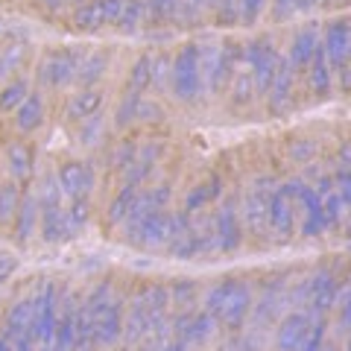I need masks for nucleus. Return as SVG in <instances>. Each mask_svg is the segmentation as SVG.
<instances>
[{
	"mask_svg": "<svg viewBox=\"0 0 351 351\" xmlns=\"http://www.w3.org/2000/svg\"><path fill=\"white\" fill-rule=\"evenodd\" d=\"M126 0H88V3L73 9V27L82 32H97L103 27L117 24Z\"/></svg>",
	"mask_w": 351,
	"mask_h": 351,
	"instance_id": "8",
	"label": "nucleus"
},
{
	"mask_svg": "<svg viewBox=\"0 0 351 351\" xmlns=\"http://www.w3.org/2000/svg\"><path fill=\"white\" fill-rule=\"evenodd\" d=\"M339 316H337V322H339V328H343L346 334H351V290H346V293H339Z\"/></svg>",
	"mask_w": 351,
	"mask_h": 351,
	"instance_id": "50",
	"label": "nucleus"
},
{
	"mask_svg": "<svg viewBox=\"0 0 351 351\" xmlns=\"http://www.w3.org/2000/svg\"><path fill=\"white\" fill-rule=\"evenodd\" d=\"M27 56V47L24 44H3V50H0V80H6V76H12L21 62Z\"/></svg>",
	"mask_w": 351,
	"mask_h": 351,
	"instance_id": "38",
	"label": "nucleus"
},
{
	"mask_svg": "<svg viewBox=\"0 0 351 351\" xmlns=\"http://www.w3.org/2000/svg\"><path fill=\"white\" fill-rule=\"evenodd\" d=\"M295 202L302 205V234L304 237H322L328 232V219H325V205L322 196L316 193L313 184L304 182V188L295 196Z\"/></svg>",
	"mask_w": 351,
	"mask_h": 351,
	"instance_id": "12",
	"label": "nucleus"
},
{
	"mask_svg": "<svg viewBox=\"0 0 351 351\" xmlns=\"http://www.w3.org/2000/svg\"><path fill=\"white\" fill-rule=\"evenodd\" d=\"M3 255H6V252H3V249H0V258H3Z\"/></svg>",
	"mask_w": 351,
	"mask_h": 351,
	"instance_id": "62",
	"label": "nucleus"
},
{
	"mask_svg": "<svg viewBox=\"0 0 351 351\" xmlns=\"http://www.w3.org/2000/svg\"><path fill=\"white\" fill-rule=\"evenodd\" d=\"M138 188L135 184H123L114 196H112V202H108V223L112 226H120L126 219V214L132 211V205H135V199H138Z\"/></svg>",
	"mask_w": 351,
	"mask_h": 351,
	"instance_id": "31",
	"label": "nucleus"
},
{
	"mask_svg": "<svg viewBox=\"0 0 351 351\" xmlns=\"http://www.w3.org/2000/svg\"><path fill=\"white\" fill-rule=\"evenodd\" d=\"M322 205H325V219H328V228H339L346 219L348 211V202L339 196V191H331L328 196H322Z\"/></svg>",
	"mask_w": 351,
	"mask_h": 351,
	"instance_id": "39",
	"label": "nucleus"
},
{
	"mask_svg": "<svg viewBox=\"0 0 351 351\" xmlns=\"http://www.w3.org/2000/svg\"><path fill=\"white\" fill-rule=\"evenodd\" d=\"M219 193H223V176H219V173H211L202 184H196V188L188 193V199H184V211H191V214L202 211V208H205V205H211Z\"/></svg>",
	"mask_w": 351,
	"mask_h": 351,
	"instance_id": "27",
	"label": "nucleus"
},
{
	"mask_svg": "<svg viewBox=\"0 0 351 351\" xmlns=\"http://www.w3.org/2000/svg\"><path fill=\"white\" fill-rule=\"evenodd\" d=\"M59 176V184H62V193L71 196V199H80V196H88L97 184V176L94 167L88 161H64L62 167L56 170Z\"/></svg>",
	"mask_w": 351,
	"mask_h": 351,
	"instance_id": "13",
	"label": "nucleus"
},
{
	"mask_svg": "<svg viewBox=\"0 0 351 351\" xmlns=\"http://www.w3.org/2000/svg\"><path fill=\"white\" fill-rule=\"evenodd\" d=\"M161 351H188V343H182V339H167V343H164V348Z\"/></svg>",
	"mask_w": 351,
	"mask_h": 351,
	"instance_id": "57",
	"label": "nucleus"
},
{
	"mask_svg": "<svg viewBox=\"0 0 351 351\" xmlns=\"http://www.w3.org/2000/svg\"><path fill=\"white\" fill-rule=\"evenodd\" d=\"M0 50H3V44H0Z\"/></svg>",
	"mask_w": 351,
	"mask_h": 351,
	"instance_id": "64",
	"label": "nucleus"
},
{
	"mask_svg": "<svg viewBox=\"0 0 351 351\" xmlns=\"http://www.w3.org/2000/svg\"><path fill=\"white\" fill-rule=\"evenodd\" d=\"M211 9H214L219 27L240 24V0H211Z\"/></svg>",
	"mask_w": 351,
	"mask_h": 351,
	"instance_id": "42",
	"label": "nucleus"
},
{
	"mask_svg": "<svg viewBox=\"0 0 351 351\" xmlns=\"http://www.w3.org/2000/svg\"><path fill=\"white\" fill-rule=\"evenodd\" d=\"M147 6V24L152 29L158 27H182V0H144Z\"/></svg>",
	"mask_w": 351,
	"mask_h": 351,
	"instance_id": "25",
	"label": "nucleus"
},
{
	"mask_svg": "<svg viewBox=\"0 0 351 351\" xmlns=\"http://www.w3.org/2000/svg\"><path fill=\"white\" fill-rule=\"evenodd\" d=\"M147 21V6H144V0H126L123 3V12H120V18H117V29L120 32H135L141 24Z\"/></svg>",
	"mask_w": 351,
	"mask_h": 351,
	"instance_id": "35",
	"label": "nucleus"
},
{
	"mask_svg": "<svg viewBox=\"0 0 351 351\" xmlns=\"http://www.w3.org/2000/svg\"><path fill=\"white\" fill-rule=\"evenodd\" d=\"M135 120H144V123H161V120H164V108H161V103H158V100H144V97H141Z\"/></svg>",
	"mask_w": 351,
	"mask_h": 351,
	"instance_id": "49",
	"label": "nucleus"
},
{
	"mask_svg": "<svg viewBox=\"0 0 351 351\" xmlns=\"http://www.w3.org/2000/svg\"><path fill=\"white\" fill-rule=\"evenodd\" d=\"M156 211V205H152V199H149V193H138V199H135V205H132V211L126 214V219L120 226H123V234H126V240H132L135 243V237H138V232H141V226H144V219Z\"/></svg>",
	"mask_w": 351,
	"mask_h": 351,
	"instance_id": "30",
	"label": "nucleus"
},
{
	"mask_svg": "<svg viewBox=\"0 0 351 351\" xmlns=\"http://www.w3.org/2000/svg\"><path fill=\"white\" fill-rule=\"evenodd\" d=\"M41 123H44V97L29 94L12 112V126L21 132V135H29V132H36Z\"/></svg>",
	"mask_w": 351,
	"mask_h": 351,
	"instance_id": "23",
	"label": "nucleus"
},
{
	"mask_svg": "<svg viewBox=\"0 0 351 351\" xmlns=\"http://www.w3.org/2000/svg\"><path fill=\"white\" fill-rule=\"evenodd\" d=\"M269 0H240V24L243 27H255L261 15L267 12Z\"/></svg>",
	"mask_w": 351,
	"mask_h": 351,
	"instance_id": "47",
	"label": "nucleus"
},
{
	"mask_svg": "<svg viewBox=\"0 0 351 351\" xmlns=\"http://www.w3.org/2000/svg\"><path fill=\"white\" fill-rule=\"evenodd\" d=\"M32 319H36V295H29V299H21V302H15L12 307H9V313H6V319H3V334L6 337L29 334Z\"/></svg>",
	"mask_w": 351,
	"mask_h": 351,
	"instance_id": "22",
	"label": "nucleus"
},
{
	"mask_svg": "<svg viewBox=\"0 0 351 351\" xmlns=\"http://www.w3.org/2000/svg\"><path fill=\"white\" fill-rule=\"evenodd\" d=\"M123 302L112 299L94 313V346H114L123 339Z\"/></svg>",
	"mask_w": 351,
	"mask_h": 351,
	"instance_id": "11",
	"label": "nucleus"
},
{
	"mask_svg": "<svg viewBox=\"0 0 351 351\" xmlns=\"http://www.w3.org/2000/svg\"><path fill=\"white\" fill-rule=\"evenodd\" d=\"M71 3H76V6H82V3H88V0H71Z\"/></svg>",
	"mask_w": 351,
	"mask_h": 351,
	"instance_id": "60",
	"label": "nucleus"
},
{
	"mask_svg": "<svg viewBox=\"0 0 351 351\" xmlns=\"http://www.w3.org/2000/svg\"><path fill=\"white\" fill-rule=\"evenodd\" d=\"M170 68H173V56H167V53L152 56V88H158V91L170 88Z\"/></svg>",
	"mask_w": 351,
	"mask_h": 351,
	"instance_id": "43",
	"label": "nucleus"
},
{
	"mask_svg": "<svg viewBox=\"0 0 351 351\" xmlns=\"http://www.w3.org/2000/svg\"><path fill=\"white\" fill-rule=\"evenodd\" d=\"M252 307H255V299H252V287L243 278L217 281L214 287L205 293V311L223 328H228V331H237V328L249 319Z\"/></svg>",
	"mask_w": 351,
	"mask_h": 351,
	"instance_id": "1",
	"label": "nucleus"
},
{
	"mask_svg": "<svg viewBox=\"0 0 351 351\" xmlns=\"http://www.w3.org/2000/svg\"><path fill=\"white\" fill-rule=\"evenodd\" d=\"M15 267H18V261H15L12 255H9V252H6V255L0 258V284H3L9 276H12V272H15Z\"/></svg>",
	"mask_w": 351,
	"mask_h": 351,
	"instance_id": "56",
	"label": "nucleus"
},
{
	"mask_svg": "<svg viewBox=\"0 0 351 351\" xmlns=\"http://www.w3.org/2000/svg\"><path fill=\"white\" fill-rule=\"evenodd\" d=\"M135 158H138V147L132 144V141H120V144L114 147V152H112V167L126 170Z\"/></svg>",
	"mask_w": 351,
	"mask_h": 351,
	"instance_id": "48",
	"label": "nucleus"
},
{
	"mask_svg": "<svg viewBox=\"0 0 351 351\" xmlns=\"http://www.w3.org/2000/svg\"><path fill=\"white\" fill-rule=\"evenodd\" d=\"M313 316L307 311H293L281 319L278 334H276V348L278 351H302L307 334H311Z\"/></svg>",
	"mask_w": 351,
	"mask_h": 351,
	"instance_id": "16",
	"label": "nucleus"
},
{
	"mask_svg": "<svg viewBox=\"0 0 351 351\" xmlns=\"http://www.w3.org/2000/svg\"><path fill=\"white\" fill-rule=\"evenodd\" d=\"M41 219V202H38V193L36 191H24L21 193V205H18V214H15V237L18 243H27V240L36 234V223Z\"/></svg>",
	"mask_w": 351,
	"mask_h": 351,
	"instance_id": "20",
	"label": "nucleus"
},
{
	"mask_svg": "<svg viewBox=\"0 0 351 351\" xmlns=\"http://www.w3.org/2000/svg\"><path fill=\"white\" fill-rule=\"evenodd\" d=\"M147 193H149L152 205H156V208H164V205L170 202V196H173V188H170L167 182H161V184H156V188H152V191H147Z\"/></svg>",
	"mask_w": 351,
	"mask_h": 351,
	"instance_id": "53",
	"label": "nucleus"
},
{
	"mask_svg": "<svg viewBox=\"0 0 351 351\" xmlns=\"http://www.w3.org/2000/svg\"><path fill=\"white\" fill-rule=\"evenodd\" d=\"M316 152H319V144L311 141V138H295V141H290V147H287V156H290L293 164H313Z\"/></svg>",
	"mask_w": 351,
	"mask_h": 351,
	"instance_id": "40",
	"label": "nucleus"
},
{
	"mask_svg": "<svg viewBox=\"0 0 351 351\" xmlns=\"http://www.w3.org/2000/svg\"><path fill=\"white\" fill-rule=\"evenodd\" d=\"M6 170L15 182L29 179L32 170H36V156H32V149L27 144H12L6 149Z\"/></svg>",
	"mask_w": 351,
	"mask_h": 351,
	"instance_id": "29",
	"label": "nucleus"
},
{
	"mask_svg": "<svg viewBox=\"0 0 351 351\" xmlns=\"http://www.w3.org/2000/svg\"><path fill=\"white\" fill-rule=\"evenodd\" d=\"M334 167H339V170H351V141H343V144H339Z\"/></svg>",
	"mask_w": 351,
	"mask_h": 351,
	"instance_id": "54",
	"label": "nucleus"
},
{
	"mask_svg": "<svg viewBox=\"0 0 351 351\" xmlns=\"http://www.w3.org/2000/svg\"><path fill=\"white\" fill-rule=\"evenodd\" d=\"M106 135V123H103V117L100 114H94V117H88L82 120V129H80V144L85 147H94V144H100Z\"/></svg>",
	"mask_w": 351,
	"mask_h": 351,
	"instance_id": "44",
	"label": "nucleus"
},
{
	"mask_svg": "<svg viewBox=\"0 0 351 351\" xmlns=\"http://www.w3.org/2000/svg\"><path fill=\"white\" fill-rule=\"evenodd\" d=\"M269 228L278 237H290L295 228V199L281 188H276L269 196Z\"/></svg>",
	"mask_w": 351,
	"mask_h": 351,
	"instance_id": "18",
	"label": "nucleus"
},
{
	"mask_svg": "<svg viewBox=\"0 0 351 351\" xmlns=\"http://www.w3.org/2000/svg\"><path fill=\"white\" fill-rule=\"evenodd\" d=\"M106 68H108V59L106 53H88L85 62L80 64V73H76V82H80L82 88H91L97 85L106 76Z\"/></svg>",
	"mask_w": 351,
	"mask_h": 351,
	"instance_id": "33",
	"label": "nucleus"
},
{
	"mask_svg": "<svg viewBox=\"0 0 351 351\" xmlns=\"http://www.w3.org/2000/svg\"><path fill=\"white\" fill-rule=\"evenodd\" d=\"M243 59H246V44L240 41H223L214 56V64L208 71V91L211 94H223L228 91L234 73L243 68Z\"/></svg>",
	"mask_w": 351,
	"mask_h": 351,
	"instance_id": "6",
	"label": "nucleus"
},
{
	"mask_svg": "<svg viewBox=\"0 0 351 351\" xmlns=\"http://www.w3.org/2000/svg\"><path fill=\"white\" fill-rule=\"evenodd\" d=\"M167 240H170V214L164 211V208H156V211L144 219L135 243L144 249H164Z\"/></svg>",
	"mask_w": 351,
	"mask_h": 351,
	"instance_id": "19",
	"label": "nucleus"
},
{
	"mask_svg": "<svg viewBox=\"0 0 351 351\" xmlns=\"http://www.w3.org/2000/svg\"><path fill=\"white\" fill-rule=\"evenodd\" d=\"M319 41H322V36H319V27L316 24H307V27L293 32L290 47H287V59L293 64V71H307L316 47H319Z\"/></svg>",
	"mask_w": 351,
	"mask_h": 351,
	"instance_id": "17",
	"label": "nucleus"
},
{
	"mask_svg": "<svg viewBox=\"0 0 351 351\" xmlns=\"http://www.w3.org/2000/svg\"><path fill=\"white\" fill-rule=\"evenodd\" d=\"M325 0H299V12H311V9H316V6H322Z\"/></svg>",
	"mask_w": 351,
	"mask_h": 351,
	"instance_id": "58",
	"label": "nucleus"
},
{
	"mask_svg": "<svg viewBox=\"0 0 351 351\" xmlns=\"http://www.w3.org/2000/svg\"><path fill=\"white\" fill-rule=\"evenodd\" d=\"M208 88L205 71H202V44L188 41L184 47L173 56V68H170V91L179 103H196L202 100Z\"/></svg>",
	"mask_w": 351,
	"mask_h": 351,
	"instance_id": "2",
	"label": "nucleus"
},
{
	"mask_svg": "<svg viewBox=\"0 0 351 351\" xmlns=\"http://www.w3.org/2000/svg\"><path fill=\"white\" fill-rule=\"evenodd\" d=\"M258 97V88H255V80H252V73H249V68L243 64L237 73H234V80H232V85H228V103H232V108H246V106H252V100Z\"/></svg>",
	"mask_w": 351,
	"mask_h": 351,
	"instance_id": "28",
	"label": "nucleus"
},
{
	"mask_svg": "<svg viewBox=\"0 0 351 351\" xmlns=\"http://www.w3.org/2000/svg\"><path fill=\"white\" fill-rule=\"evenodd\" d=\"M126 88L132 91H149L152 88V56H138L135 64L129 68V80H126Z\"/></svg>",
	"mask_w": 351,
	"mask_h": 351,
	"instance_id": "34",
	"label": "nucleus"
},
{
	"mask_svg": "<svg viewBox=\"0 0 351 351\" xmlns=\"http://www.w3.org/2000/svg\"><path fill=\"white\" fill-rule=\"evenodd\" d=\"M281 56H284V53L276 47L272 36H255L252 41H246V59H243V64L249 68L252 80H255L258 97L269 94L272 80H276V73H278Z\"/></svg>",
	"mask_w": 351,
	"mask_h": 351,
	"instance_id": "3",
	"label": "nucleus"
},
{
	"mask_svg": "<svg viewBox=\"0 0 351 351\" xmlns=\"http://www.w3.org/2000/svg\"><path fill=\"white\" fill-rule=\"evenodd\" d=\"M337 80H339V91L351 97V62H348V64H343V68L337 71Z\"/></svg>",
	"mask_w": 351,
	"mask_h": 351,
	"instance_id": "55",
	"label": "nucleus"
},
{
	"mask_svg": "<svg viewBox=\"0 0 351 351\" xmlns=\"http://www.w3.org/2000/svg\"><path fill=\"white\" fill-rule=\"evenodd\" d=\"M331 62H328L325 56V47H322V41H319V47H316L313 53V59L311 64H307V76H311V88H313V94L316 97H325L331 94V88H334V73H331Z\"/></svg>",
	"mask_w": 351,
	"mask_h": 351,
	"instance_id": "24",
	"label": "nucleus"
},
{
	"mask_svg": "<svg viewBox=\"0 0 351 351\" xmlns=\"http://www.w3.org/2000/svg\"><path fill=\"white\" fill-rule=\"evenodd\" d=\"M276 188L278 184L272 176H258L252 182V188L246 191L240 219H243V228H249V234H255V237L269 234V196Z\"/></svg>",
	"mask_w": 351,
	"mask_h": 351,
	"instance_id": "4",
	"label": "nucleus"
},
{
	"mask_svg": "<svg viewBox=\"0 0 351 351\" xmlns=\"http://www.w3.org/2000/svg\"><path fill=\"white\" fill-rule=\"evenodd\" d=\"M38 228H41V237L47 240V243H59V240L73 237L71 223H68V211H64L62 205H47V208H41Z\"/></svg>",
	"mask_w": 351,
	"mask_h": 351,
	"instance_id": "21",
	"label": "nucleus"
},
{
	"mask_svg": "<svg viewBox=\"0 0 351 351\" xmlns=\"http://www.w3.org/2000/svg\"><path fill=\"white\" fill-rule=\"evenodd\" d=\"M18 205H21V188L15 184V179H9L0 184V228H9L15 223Z\"/></svg>",
	"mask_w": 351,
	"mask_h": 351,
	"instance_id": "32",
	"label": "nucleus"
},
{
	"mask_svg": "<svg viewBox=\"0 0 351 351\" xmlns=\"http://www.w3.org/2000/svg\"><path fill=\"white\" fill-rule=\"evenodd\" d=\"M85 56H88V50H82V47L50 50L47 56L38 62L36 76L50 88H64V85L76 82V73H80V64L85 62Z\"/></svg>",
	"mask_w": 351,
	"mask_h": 351,
	"instance_id": "5",
	"label": "nucleus"
},
{
	"mask_svg": "<svg viewBox=\"0 0 351 351\" xmlns=\"http://www.w3.org/2000/svg\"><path fill=\"white\" fill-rule=\"evenodd\" d=\"M322 47L331 68L339 71L351 62V21L348 18H331L322 32Z\"/></svg>",
	"mask_w": 351,
	"mask_h": 351,
	"instance_id": "10",
	"label": "nucleus"
},
{
	"mask_svg": "<svg viewBox=\"0 0 351 351\" xmlns=\"http://www.w3.org/2000/svg\"><path fill=\"white\" fill-rule=\"evenodd\" d=\"M170 302L182 311H191V304L196 302V284L188 278H176V284H170Z\"/></svg>",
	"mask_w": 351,
	"mask_h": 351,
	"instance_id": "41",
	"label": "nucleus"
},
{
	"mask_svg": "<svg viewBox=\"0 0 351 351\" xmlns=\"http://www.w3.org/2000/svg\"><path fill=\"white\" fill-rule=\"evenodd\" d=\"M334 184H337V191H339V196L348 202V208H351V170H334Z\"/></svg>",
	"mask_w": 351,
	"mask_h": 351,
	"instance_id": "52",
	"label": "nucleus"
},
{
	"mask_svg": "<svg viewBox=\"0 0 351 351\" xmlns=\"http://www.w3.org/2000/svg\"><path fill=\"white\" fill-rule=\"evenodd\" d=\"M299 12V0H272V18L276 21H287Z\"/></svg>",
	"mask_w": 351,
	"mask_h": 351,
	"instance_id": "51",
	"label": "nucleus"
},
{
	"mask_svg": "<svg viewBox=\"0 0 351 351\" xmlns=\"http://www.w3.org/2000/svg\"><path fill=\"white\" fill-rule=\"evenodd\" d=\"M36 3H41V6H47V9H62L68 0H36Z\"/></svg>",
	"mask_w": 351,
	"mask_h": 351,
	"instance_id": "59",
	"label": "nucleus"
},
{
	"mask_svg": "<svg viewBox=\"0 0 351 351\" xmlns=\"http://www.w3.org/2000/svg\"><path fill=\"white\" fill-rule=\"evenodd\" d=\"M82 299L76 293H64L59 299V322L56 337H53L50 351H73L76 346V311H80Z\"/></svg>",
	"mask_w": 351,
	"mask_h": 351,
	"instance_id": "14",
	"label": "nucleus"
},
{
	"mask_svg": "<svg viewBox=\"0 0 351 351\" xmlns=\"http://www.w3.org/2000/svg\"><path fill=\"white\" fill-rule=\"evenodd\" d=\"M141 91H132V88H126V94L120 97V103L114 108V123L117 126H129L135 123V114H138V103H141Z\"/></svg>",
	"mask_w": 351,
	"mask_h": 351,
	"instance_id": "37",
	"label": "nucleus"
},
{
	"mask_svg": "<svg viewBox=\"0 0 351 351\" xmlns=\"http://www.w3.org/2000/svg\"><path fill=\"white\" fill-rule=\"evenodd\" d=\"M217 319L208 311H179V316L170 322V331H173V337L176 339H182V343H199V346H205L208 339H211L214 334H217Z\"/></svg>",
	"mask_w": 351,
	"mask_h": 351,
	"instance_id": "7",
	"label": "nucleus"
},
{
	"mask_svg": "<svg viewBox=\"0 0 351 351\" xmlns=\"http://www.w3.org/2000/svg\"><path fill=\"white\" fill-rule=\"evenodd\" d=\"M293 82H295V71H293V64L287 56H281V64H278V73H276V80H272V88H269V94H267V108H269V114H287L290 108H293Z\"/></svg>",
	"mask_w": 351,
	"mask_h": 351,
	"instance_id": "15",
	"label": "nucleus"
},
{
	"mask_svg": "<svg viewBox=\"0 0 351 351\" xmlns=\"http://www.w3.org/2000/svg\"><path fill=\"white\" fill-rule=\"evenodd\" d=\"M214 237H217V252H232L240 249L243 243V219H240L234 202H223L214 214Z\"/></svg>",
	"mask_w": 351,
	"mask_h": 351,
	"instance_id": "9",
	"label": "nucleus"
},
{
	"mask_svg": "<svg viewBox=\"0 0 351 351\" xmlns=\"http://www.w3.org/2000/svg\"><path fill=\"white\" fill-rule=\"evenodd\" d=\"M103 106V94L97 91V88H82L80 94H73L68 106H64V117L68 120H88L100 112Z\"/></svg>",
	"mask_w": 351,
	"mask_h": 351,
	"instance_id": "26",
	"label": "nucleus"
},
{
	"mask_svg": "<svg viewBox=\"0 0 351 351\" xmlns=\"http://www.w3.org/2000/svg\"><path fill=\"white\" fill-rule=\"evenodd\" d=\"M205 9H211V0H182V27H199Z\"/></svg>",
	"mask_w": 351,
	"mask_h": 351,
	"instance_id": "45",
	"label": "nucleus"
},
{
	"mask_svg": "<svg viewBox=\"0 0 351 351\" xmlns=\"http://www.w3.org/2000/svg\"><path fill=\"white\" fill-rule=\"evenodd\" d=\"M322 351H337V348H334V346H325V348H322Z\"/></svg>",
	"mask_w": 351,
	"mask_h": 351,
	"instance_id": "61",
	"label": "nucleus"
},
{
	"mask_svg": "<svg viewBox=\"0 0 351 351\" xmlns=\"http://www.w3.org/2000/svg\"><path fill=\"white\" fill-rule=\"evenodd\" d=\"M348 234H351V223H348Z\"/></svg>",
	"mask_w": 351,
	"mask_h": 351,
	"instance_id": "63",
	"label": "nucleus"
},
{
	"mask_svg": "<svg viewBox=\"0 0 351 351\" xmlns=\"http://www.w3.org/2000/svg\"><path fill=\"white\" fill-rule=\"evenodd\" d=\"M29 97V82L27 80H12L3 85V91H0V112H15V108L24 103Z\"/></svg>",
	"mask_w": 351,
	"mask_h": 351,
	"instance_id": "36",
	"label": "nucleus"
},
{
	"mask_svg": "<svg viewBox=\"0 0 351 351\" xmlns=\"http://www.w3.org/2000/svg\"><path fill=\"white\" fill-rule=\"evenodd\" d=\"M88 214H91L88 196H80V199H71V208H68V223H71V232H73V234L80 232V228H85Z\"/></svg>",
	"mask_w": 351,
	"mask_h": 351,
	"instance_id": "46",
	"label": "nucleus"
}]
</instances>
